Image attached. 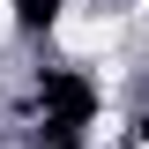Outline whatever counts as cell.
<instances>
[{"label": "cell", "mask_w": 149, "mask_h": 149, "mask_svg": "<svg viewBox=\"0 0 149 149\" xmlns=\"http://www.w3.org/2000/svg\"><path fill=\"white\" fill-rule=\"evenodd\" d=\"M112 30H119V22H112L104 8H90V0H67V8L52 15V45H60V52H74V60H104Z\"/></svg>", "instance_id": "obj_1"}, {"label": "cell", "mask_w": 149, "mask_h": 149, "mask_svg": "<svg viewBox=\"0 0 149 149\" xmlns=\"http://www.w3.org/2000/svg\"><path fill=\"white\" fill-rule=\"evenodd\" d=\"M142 149H149V142H142Z\"/></svg>", "instance_id": "obj_2"}]
</instances>
